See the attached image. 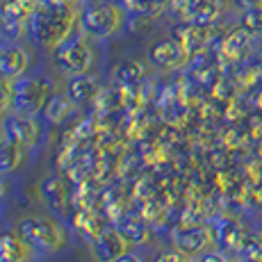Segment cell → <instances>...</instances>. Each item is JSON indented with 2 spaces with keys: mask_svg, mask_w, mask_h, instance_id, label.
Here are the masks:
<instances>
[{
  "mask_svg": "<svg viewBox=\"0 0 262 262\" xmlns=\"http://www.w3.org/2000/svg\"><path fill=\"white\" fill-rule=\"evenodd\" d=\"M73 25V9L69 5H48L32 16V37L43 48H59L67 41Z\"/></svg>",
  "mask_w": 262,
  "mask_h": 262,
  "instance_id": "obj_1",
  "label": "cell"
},
{
  "mask_svg": "<svg viewBox=\"0 0 262 262\" xmlns=\"http://www.w3.org/2000/svg\"><path fill=\"white\" fill-rule=\"evenodd\" d=\"M18 235L32 249L46 253H57L67 246V230L53 216H28L18 224Z\"/></svg>",
  "mask_w": 262,
  "mask_h": 262,
  "instance_id": "obj_2",
  "label": "cell"
},
{
  "mask_svg": "<svg viewBox=\"0 0 262 262\" xmlns=\"http://www.w3.org/2000/svg\"><path fill=\"white\" fill-rule=\"evenodd\" d=\"M48 103V84L37 78H18L14 82V112L37 117Z\"/></svg>",
  "mask_w": 262,
  "mask_h": 262,
  "instance_id": "obj_3",
  "label": "cell"
},
{
  "mask_svg": "<svg viewBox=\"0 0 262 262\" xmlns=\"http://www.w3.org/2000/svg\"><path fill=\"white\" fill-rule=\"evenodd\" d=\"M55 64L59 67V71L67 73V75L87 73L94 64L92 46H89L82 37L71 39V41H64L62 46L55 50Z\"/></svg>",
  "mask_w": 262,
  "mask_h": 262,
  "instance_id": "obj_4",
  "label": "cell"
},
{
  "mask_svg": "<svg viewBox=\"0 0 262 262\" xmlns=\"http://www.w3.org/2000/svg\"><path fill=\"white\" fill-rule=\"evenodd\" d=\"M84 32L92 37H112L114 32L123 25V12L114 5H96L84 12L82 18Z\"/></svg>",
  "mask_w": 262,
  "mask_h": 262,
  "instance_id": "obj_5",
  "label": "cell"
},
{
  "mask_svg": "<svg viewBox=\"0 0 262 262\" xmlns=\"http://www.w3.org/2000/svg\"><path fill=\"white\" fill-rule=\"evenodd\" d=\"M125 251H130V242L125 239L117 228L103 230V233H98V237L92 242V255L96 262H114V260H119Z\"/></svg>",
  "mask_w": 262,
  "mask_h": 262,
  "instance_id": "obj_6",
  "label": "cell"
},
{
  "mask_svg": "<svg viewBox=\"0 0 262 262\" xmlns=\"http://www.w3.org/2000/svg\"><path fill=\"white\" fill-rule=\"evenodd\" d=\"M3 130L7 135L9 142H16V144H23V146H32L37 142V123H34V117H25V114H9L7 119L3 121Z\"/></svg>",
  "mask_w": 262,
  "mask_h": 262,
  "instance_id": "obj_7",
  "label": "cell"
},
{
  "mask_svg": "<svg viewBox=\"0 0 262 262\" xmlns=\"http://www.w3.org/2000/svg\"><path fill=\"white\" fill-rule=\"evenodd\" d=\"M176 249L183 253H201L212 244V233L203 226H194V228H183L173 233Z\"/></svg>",
  "mask_w": 262,
  "mask_h": 262,
  "instance_id": "obj_8",
  "label": "cell"
},
{
  "mask_svg": "<svg viewBox=\"0 0 262 262\" xmlns=\"http://www.w3.org/2000/svg\"><path fill=\"white\" fill-rule=\"evenodd\" d=\"M30 64L28 53L21 46H3L0 48V75L3 78H21Z\"/></svg>",
  "mask_w": 262,
  "mask_h": 262,
  "instance_id": "obj_9",
  "label": "cell"
},
{
  "mask_svg": "<svg viewBox=\"0 0 262 262\" xmlns=\"http://www.w3.org/2000/svg\"><path fill=\"white\" fill-rule=\"evenodd\" d=\"M150 62L155 67H164V69H173L178 64H183L185 59V46L178 41H160L150 48L148 53Z\"/></svg>",
  "mask_w": 262,
  "mask_h": 262,
  "instance_id": "obj_10",
  "label": "cell"
},
{
  "mask_svg": "<svg viewBox=\"0 0 262 262\" xmlns=\"http://www.w3.org/2000/svg\"><path fill=\"white\" fill-rule=\"evenodd\" d=\"M117 230L123 235L130 244H142L148 237V226L139 214L135 212H123L117 219Z\"/></svg>",
  "mask_w": 262,
  "mask_h": 262,
  "instance_id": "obj_11",
  "label": "cell"
},
{
  "mask_svg": "<svg viewBox=\"0 0 262 262\" xmlns=\"http://www.w3.org/2000/svg\"><path fill=\"white\" fill-rule=\"evenodd\" d=\"M32 246L25 242L21 235L5 233L0 235V260L3 262H25Z\"/></svg>",
  "mask_w": 262,
  "mask_h": 262,
  "instance_id": "obj_12",
  "label": "cell"
},
{
  "mask_svg": "<svg viewBox=\"0 0 262 262\" xmlns=\"http://www.w3.org/2000/svg\"><path fill=\"white\" fill-rule=\"evenodd\" d=\"M98 89H100L98 80L89 73H82V75H73L71 78V82H69V87H67V94L80 105V103L94 100L96 96H98Z\"/></svg>",
  "mask_w": 262,
  "mask_h": 262,
  "instance_id": "obj_13",
  "label": "cell"
},
{
  "mask_svg": "<svg viewBox=\"0 0 262 262\" xmlns=\"http://www.w3.org/2000/svg\"><path fill=\"white\" fill-rule=\"evenodd\" d=\"M25 153H28V146L7 139V142L0 146V176H7L21 167L25 160Z\"/></svg>",
  "mask_w": 262,
  "mask_h": 262,
  "instance_id": "obj_14",
  "label": "cell"
},
{
  "mask_svg": "<svg viewBox=\"0 0 262 262\" xmlns=\"http://www.w3.org/2000/svg\"><path fill=\"white\" fill-rule=\"evenodd\" d=\"M75 105H78V103H75L69 94H59V96L48 98L43 112H46V119L50 121V123H62V121H67L73 114Z\"/></svg>",
  "mask_w": 262,
  "mask_h": 262,
  "instance_id": "obj_15",
  "label": "cell"
},
{
  "mask_svg": "<svg viewBox=\"0 0 262 262\" xmlns=\"http://www.w3.org/2000/svg\"><path fill=\"white\" fill-rule=\"evenodd\" d=\"M39 194H41L43 203L48 205L50 210H55V212H62L64 205H67V196H64L62 191V185H59L57 178H43L41 185H39Z\"/></svg>",
  "mask_w": 262,
  "mask_h": 262,
  "instance_id": "obj_16",
  "label": "cell"
},
{
  "mask_svg": "<svg viewBox=\"0 0 262 262\" xmlns=\"http://www.w3.org/2000/svg\"><path fill=\"white\" fill-rule=\"evenodd\" d=\"M142 75H144V69L139 67L137 62H121L119 69L114 71V78H117L121 84H135Z\"/></svg>",
  "mask_w": 262,
  "mask_h": 262,
  "instance_id": "obj_17",
  "label": "cell"
},
{
  "mask_svg": "<svg viewBox=\"0 0 262 262\" xmlns=\"http://www.w3.org/2000/svg\"><path fill=\"white\" fill-rule=\"evenodd\" d=\"M12 103H14V82L0 80V117L12 107Z\"/></svg>",
  "mask_w": 262,
  "mask_h": 262,
  "instance_id": "obj_18",
  "label": "cell"
},
{
  "mask_svg": "<svg viewBox=\"0 0 262 262\" xmlns=\"http://www.w3.org/2000/svg\"><path fill=\"white\" fill-rule=\"evenodd\" d=\"M239 239V230L235 224H230V221H226L224 224V230H219V242L224 246H235Z\"/></svg>",
  "mask_w": 262,
  "mask_h": 262,
  "instance_id": "obj_19",
  "label": "cell"
},
{
  "mask_svg": "<svg viewBox=\"0 0 262 262\" xmlns=\"http://www.w3.org/2000/svg\"><path fill=\"white\" fill-rule=\"evenodd\" d=\"M244 25L251 32H262V9H251L244 16Z\"/></svg>",
  "mask_w": 262,
  "mask_h": 262,
  "instance_id": "obj_20",
  "label": "cell"
},
{
  "mask_svg": "<svg viewBox=\"0 0 262 262\" xmlns=\"http://www.w3.org/2000/svg\"><path fill=\"white\" fill-rule=\"evenodd\" d=\"M155 262H191V260L187 258V253L173 249V251H164V253H160Z\"/></svg>",
  "mask_w": 262,
  "mask_h": 262,
  "instance_id": "obj_21",
  "label": "cell"
},
{
  "mask_svg": "<svg viewBox=\"0 0 262 262\" xmlns=\"http://www.w3.org/2000/svg\"><path fill=\"white\" fill-rule=\"evenodd\" d=\"M199 262H228V260H226V255L219 253V251H208V253L201 255Z\"/></svg>",
  "mask_w": 262,
  "mask_h": 262,
  "instance_id": "obj_22",
  "label": "cell"
},
{
  "mask_svg": "<svg viewBox=\"0 0 262 262\" xmlns=\"http://www.w3.org/2000/svg\"><path fill=\"white\" fill-rule=\"evenodd\" d=\"M114 262H144V260H142V255L135 253V251H125V253L121 255L119 260H114Z\"/></svg>",
  "mask_w": 262,
  "mask_h": 262,
  "instance_id": "obj_23",
  "label": "cell"
},
{
  "mask_svg": "<svg viewBox=\"0 0 262 262\" xmlns=\"http://www.w3.org/2000/svg\"><path fill=\"white\" fill-rule=\"evenodd\" d=\"M242 5H246L251 9H262V0H242Z\"/></svg>",
  "mask_w": 262,
  "mask_h": 262,
  "instance_id": "obj_24",
  "label": "cell"
},
{
  "mask_svg": "<svg viewBox=\"0 0 262 262\" xmlns=\"http://www.w3.org/2000/svg\"><path fill=\"white\" fill-rule=\"evenodd\" d=\"M5 142H7V135H5V130H3V123H0V146H3Z\"/></svg>",
  "mask_w": 262,
  "mask_h": 262,
  "instance_id": "obj_25",
  "label": "cell"
},
{
  "mask_svg": "<svg viewBox=\"0 0 262 262\" xmlns=\"http://www.w3.org/2000/svg\"><path fill=\"white\" fill-rule=\"evenodd\" d=\"M244 262H262V258H246Z\"/></svg>",
  "mask_w": 262,
  "mask_h": 262,
  "instance_id": "obj_26",
  "label": "cell"
},
{
  "mask_svg": "<svg viewBox=\"0 0 262 262\" xmlns=\"http://www.w3.org/2000/svg\"><path fill=\"white\" fill-rule=\"evenodd\" d=\"M3 194H5V185H3V180H0V199H3Z\"/></svg>",
  "mask_w": 262,
  "mask_h": 262,
  "instance_id": "obj_27",
  "label": "cell"
}]
</instances>
